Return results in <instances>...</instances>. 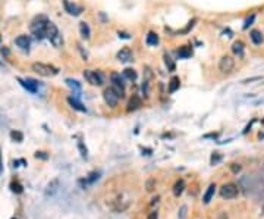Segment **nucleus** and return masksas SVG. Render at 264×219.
I'll return each instance as SVG.
<instances>
[{
  "instance_id": "22",
  "label": "nucleus",
  "mask_w": 264,
  "mask_h": 219,
  "mask_svg": "<svg viewBox=\"0 0 264 219\" xmlns=\"http://www.w3.org/2000/svg\"><path fill=\"white\" fill-rule=\"evenodd\" d=\"M163 59H164V65H166V68H167L169 72H173V71H176V64H175V60L170 58V54L164 53L163 54Z\"/></svg>"
},
{
  "instance_id": "37",
  "label": "nucleus",
  "mask_w": 264,
  "mask_h": 219,
  "mask_svg": "<svg viewBox=\"0 0 264 219\" xmlns=\"http://www.w3.org/2000/svg\"><path fill=\"white\" fill-rule=\"evenodd\" d=\"M187 210H188L187 206H182V207H181V210H179V219L187 218Z\"/></svg>"
},
{
  "instance_id": "32",
  "label": "nucleus",
  "mask_w": 264,
  "mask_h": 219,
  "mask_svg": "<svg viewBox=\"0 0 264 219\" xmlns=\"http://www.w3.org/2000/svg\"><path fill=\"white\" fill-rule=\"evenodd\" d=\"M98 175H100L98 172H91V174L88 175V178H87V182H90V184H91V182H94L96 180H98Z\"/></svg>"
},
{
  "instance_id": "42",
  "label": "nucleus",
  "mask_w": 264,
  "mask_h": 219,
  "mask_svg": "<svg viewBox=\"0 0 264 219\" xmlns=\"http://www.w3.org/2000/svg\"><path fill=\"white\" fill-rule=\"evenodd\" d=\"M255 79H261V77H254V78H248V79H245V81H244V84L252 83V81H255Z\"/></svg>"
},
{
  "instance_id": "43",
  "label": "nucleus",
  "mask_w": 264,
  "mask_h": 219,
  "mask_svg": "<svg viewBox=\"0 0 264 219\" xmlns=\"http://www.w3.org/2000/svg\"><path fill=\"white\" fill-rule=\"evenodd\" d=\"M119 37H122V38H131L129 34H126V33H120V31H119Z\"/></svg>"
},
{
  "instance_id": "26",
  "label": "nucleus",
  "mask_w": 264,
  "mask_h": 219,
  "mask_svg": "<svg viewBox=\"0 0 264 219\" xmlns=\"http://www.w3.org/2000/svg\"><path fill=\"white\" fill-rule=\"evenodd\" d=\"M10 137H12V140L16 143H22L24 141V134L21 131H18V130H15V131L10 132Z\"/></svg>"
},
{
  "instance_id": "11",
  "label": "nucleus",
  "mask_w": 264,
  "mask_h": 219,
  "mask_svg": "<svg viewBox=\"0 0 264 219\" xmlns=\"http://www.w3.org/2000/svg\"><path fill=\"white\" fill-rule=\"evenodd\" d=\"M116 59L119 60V62H131L132 59H134V54H132V50L129 47H123V49H120L117 53H116Z\"/></svg>"
},
{
  "instance_id": "9",
  "label": "nucleus",
  "mask_w": 264,
  "mask_h": 219,
  "mask_svg": "<svg viewBox=\"0 0 264 219\" xmlns=\"http://www.w3.org/2000/svg\"><path fill=\"white\" fill-rule=\"evenodd\" d=\"M239 190H238V187L235 184H225L223 187L220 188V196L223 199H235L236 196H238Z\"/></svg>"
},
{
  "instance_id": "33",
  "label": "nucleus",
  "mask_w": 264,
  "mask_h": 219,
  "mask_svg": "<svg viewBox=\"0 0 264 219\" xmlns=\"http://www.w3.org/2000/svg\"><path fill=\"white\" fill-rule=\"evenodd\" d=\"M54 185H57V181H54L52 185L48 184V187H47V190H46V193L47 194H54L56 191H57V188H54Z\"/></svg>"
},
{
  "instance_id": "18",
  "label": "nucleus",
  "mask_w": 264,
  "mask_h": 219,
  "mask_svg": "<svg viewBox=\"0 0 264 219\" xmlns=\"http://www.w3.org/2000/svg\"><path fill=\"white\" fill-rule=\"evenodd\" d=\"M79 33H81L82 38H85V40H90V37H91V29H90V27H88V24H87L85 21L79 22Z\"/></svg>"
},
{
  "instance_id": "5",
  "label": "nucleus",
  "mask_w": 264,
  "mask_h": 219,
  "mask_svg": "<svg viewBox=\"0 0 264 219\" xmlns=\"http://www.w3.org/2000/svg\"><path fill=\"white\" fill-rule=\"evenodd\" d=\"M125 78L122 77L120 74L117 72H112L110 74V81H112V87L116 90V93L119 94L120 97L125 96V83H123Z\"/></svg>"
},
{
  "instance_id": "39",
  "label": "nucleus",
  "mask_w": 264,
  "mask_h": 219,
  "mask_svg": "<svg viewBox=\"0 0 264 219\" xmlns=\"http://www.w3.org/2000/svg\"><path fill=\"white\" fill-rule=\"evenodd\" d=\"M231 169H232V172H233V174H238V172L241 171V166H239V165H236V163H232V165H231Z\"/></svg>"
},
{
  "instance_id": "40",
  "label": "nucleus",
  "mask_w": 264,
  "mask_h": 219,
  "mask_svg": "<svg viewBox=\"0 0 264 219\" xmlns=\"http://www.w3.org/2000/svg\"><path fill=\"white\" fill-rule=\"evenodd\" d=\"M158 201H160V197H158V196H156L154 199H151V203H150V206H157Z\"/></svg>"
},
{
  "instance_id": "31",
  "label": "nucleus",
  "mask_w": 264,
  "mask_h": 219,
  "mask_svg": "<svg viewBox=\"0 0 264 219\" xmlns=\"http://www.w3.org/2000/svg\"><path fill=\"white\" fill-rule=\"evenodd\" d=\"M195 22H197V19H192V21H189L188 22V25L185 27V28L181 31V34H187V33H189V29H192L194 28V25H195Z\"/></svg>"
},
{
  "instance_id": "19",
  "label": "nucleus",
  "mask_w": 264,
  "mask_h": 219,
  "mask_svg": "<svg viewBox=\"0 0 264 219\" xmlns=\"http://www.w3.org/2000/svg\"><path fill=\"white\" fill-rule=\"evenodd\" d=\"M179 87H181V79L179 77H172L170 78V81H169V87H167V91L170 94H173L175 91H178Z\"/></svg>"
},
{
  "instance_id": "2",
  "label": "nucleus",
  "mask_w": 264,
  "mask_h": 219,
  "mask_svg": "<svg viewBox=\"0 0 264 219\" xmlns=\"http://www.w3.org/2000/svg\"><path fill=\"white\" fill-rule=\"evenodd\" d=\"M46 37H47L48 41L53 44V47L60 49V47L63 46V37H62V34H60L59 28L56 27V24H54V22H52V21H48V24H47Z\"/></svg>"
},
{
  "instance_id": "14",
  "label": "nucleus",
  "mask_w": 264,
  "mask_h": 219,
  "mask_svg": "<svg viewBox=\"0 0 264 219\" xmlns=\"http://www.w3.org/2000/svg\"><path fill=\"white\" fill-rule=\"evenodd\" d=\"M141 106H142V100H141V97L137 96V94H134V96L129 99V102H128V107H126V110H128V112H134V110L139 109Z\"/></svg>"
},
{
  "instance_id": "29",
  "label": "nucleus",
  "mask_w": 264,
  "mask_h": 219,
  "mask_svg": "<svg viewBox=\"0 0 264 219\" xmlns=\"http://www.w3.org/2000/svg\"><path fill=\"white\" fill-rule=\"evenodd\" d=\"M145 188H147V191H154V188H156V180H154V178H150V180L145 182Z\"/></svg>"
},
{
  "instance_id": "10",
  "label": "nucleus",
  "mask_w": 264,
  "mask_h": 219,
  "mask_svg": "<svg viewBox=\"0 0 264 219\" xmlns=\"http://www.w3.org/2000/svg\"><path fill=\"white\" fill-rule=\"evenodd\" d=\"M18 81H19V84L22 85V87L27 90V91L32 93V94H35V93L38 91V87H37V81L35 79H32V78H27V79H22V78H18Z\"/></svg>"
},
{
  "instance_id": "6",
  "label": "nucleus",
  "mask_w": 264,
  "mask_h": 219,
  "mask_svg": "<svg viewBox=\"0 0 264 219\" xmlns=\"http://www.w3.org/2000/svg\"><path fill=\"white\" fill-rule=\"evenodd\" d=\"M103 99H104L106 104L109 107H116L117 103H119L120 96L116 93V90L113 87H107L104 91H103Z\"/></svg>"
},
{
  "instance_id": "17",
  "label": "nucleus",
  "mask_w": 264,
  "mask_h": 219,
  "mask_svg": "<svg viewBox=\"0 0 264 219\" xmlns=\"http://www.w3.org/2000/svg\"><path fill=\"white\" fill-rule=\"evenodd\" d=\"M67 103L71 104V107H73L75 110H78V112H87V107L82 104L78 99L75 97H67Z\"/></svg>"
},
{
  "instance_id": "25",
  "label": "nucleus",
  "mask_w": 264,
  "mask_h": 219,
  "mask_svg": "<svg viewBox=\"0 0 264 219\" xmlns=\"http://www.w3.org/2000/svg\"><path fill=\"white\" fill-rule=\"evenodd\" d=\"M183 188H185V182H183V180H178L176 182H175V185H173V194L176 196V197H179V196L182 194Z\"/></svg>"
},
{
  "instance_id": "34",
  "label": "nucleus",
  "mask_w": 264,
  "mask_h": 219,
  "mask_svg": "<svg viewBox=\"0 0 264 219\" xmlns=\"http://www.w3.org/2000/svg\"><path fill=\"white\" fill-rule=\"evenodd\" d=\"M35 157H37V159H41V160H47L48 155L46 151H37V153H35Z\"/></svg>"
},
{
  "instance_id": "30",
  "label": "nucleus",
  "mask_w": 264,
  "mask_h": 219,
  "mask_svg": "<svg viewBox=\"0 0 264 219\" xmlns=\"http://www.w3.org/2000/svg\"><path fill=\"white\" fill-rule=\"evenodd\" d=\"M78 149H79V151H81L82 157L87 159V157H88V153H87V147L84 146V143H82V141H78Z\"/></svg>"
},
{
  "instance_id": "7",
  "label": "nucleus",
  "mask_w": 264,
  "mask_h": 219,
  "mask_svg": "<svg viewBox=\"0 0 264 219\" xmlns=\"http://www.w3.org/2000/svg\"><path fill=\"white\" fill-rule=\"evenodd\" d=\"M235 68V59L232 58L231 54H225L222 56L219 60V71L222 74H231Z\"/></svg>"
},
{
  "instance_id": "35",
  "label": "nucleus",
  "mask_w": 264,
  "mask_h": 219,
  "mask_svg": "<svg viewBox=\"0 0 264 219\" xmlns=\"http://www.w3.org/2000/svg\"><path fill=\"white\" fill-rule=\"evenodd\" d=\"M10 188H12V191H13V193H22V187H21L19 184H15V182H12V184H10Z\"/></svg>"
},
{
  "instance_id": "41",
  "label": "nucleus",
  "mask_w": 264,
  "mask_h": 219,
  "mask_svg": "<svg viewBox=\"0 0 264 219\" xmlns=\"http://www.w3.org/2000/svg\"><path fill=\"white\" fill-rule=\"evenodd\" d=\"M2 54H3L5 58H7V56L10 54V50L7 49V47H3V49H2Z\"/></svg>"
},
{
  "instance_id": "27",
  "label": "nucleus",
  "mask_w": 264,
  "mask_h": 219,
  "mask_svg": "<svg viewBox=\"0 0 264 219\" xmlns=\"http://www.w3.org/2000/svg\"><path fill=\"white\" fill-rule=\"evenodd\" d=\"M66 84H67V85H69L71 88L77 90V91H79V90H81V84L78 83L77 79H71V78H67V79H66Z\"/></svg>"
},
{
  "instance_id": "8",
  "label": "nucleus",
  "mask_w": 264,
  "mask_h": 219,
  "mask_svg": "<svg viewBox=\"0 0 264 219\" xmlns=\"http://www.w3.org/2000/svg\"><path fill=\"white\" fill-rule=\"evenodd\" d=\"M84 78H85L87 83H90L94 87H100L103 84V77H101L100 72L97 71H92V69H85L84 71Z\"/></svg>"
},
{
  "instance_id": "21",
  "label": "nucleus",
  "mask_w": 264,
  "mask_h": 219,
  "mask_svg": "<svg viewBox=\"0 0 264 219\" xmlns=\"http://www.w3.org/2000/svg\"><path fill=\"white\" fill-rule=\"evenodd\" d=\"M192 56V49L191 46H182L181 49L178 50V58L179 59H188Z\"/></svg>"
},
{
  "instance_id": "38",
  "label": "nucleus",
  "mask_w": 264,
  "mask_h": 219,
  "mask_svg": "<svg viewBox=\"0 0 264 219\" xmlns=\"http://www.w3.org/2000/svg\"><path fill=\"white\" fill-rule=\"evenodd\" d=\"M147 219H158V212H157V210H151Z\"/></svg>"
},
{
  "instance_id": "36",
  "label": "nucleus",
  "mask_w": 264,
  "mask_h": 219,
  "mask_svg": "<svg viewBox=\"0 0 264 219\" xmlns=\"http://www.w3.org/2000/svg\"><path fill=\"white\" fill-rule=\"evenodd\" d=\"M220 160H222V156L220 155L214 153V155L211 156V165H216V163H219Z\"/></svg>"
},
{
  "instance_id": "44",
  "label": "nucleus",
  "mask_w": 264,
  "mask_h": 219,
  "mask_svg": "<svg viewBox=\"0 0 264 219\" xmlns=\"http://www.w3.org/2000/svg\"><path fill=\"white\" fill-rule=\"evenodd\" d=\"M3 174V162H2V150H0V175Z\"/></svg>"
},
{
  "instance_id": "13",
  "label": "nucleus",
  "mask_w": 264,
  "mask_h": 219,
  "mask_svg": "<svg viewBox=\"0 0 264 219\" xmlns=\"http://www.w3.org/2000/svg\"><path fill=\"white\" fill-rule=\"evenodd\" d=\"M63 6H65V10H66L69 15H73V16H77L82 12V8L77 6L75 3L72 2H69V0H63Z\"/></svg>"
},
{
  "instance_id": "15",
  "label": "nucleus",
  "mask_w": 264,
  "mask_h": 219,
  "mask_svg": "<svg viewBox=\"0 0 264 219\" xmlns=\"http://www.w3.org/2000/svg\"><path fill=\"white\" fill-rule=\"evenodd\" d=\"M250 38H251V41H252L255 46H260V44H263V41H264V35H263V33H261L260 29H251V31H250Z\"/></svg>"
},
{
  "instance_id": "28",
  "label": "nucleus",
  "mask_w": 264,
  "mask_h": 219,
  "mask_svg": "<svg viewBox=\"0 0 264 219\" xmlns=\"http://www.w3.org/2000/svg\"><path fill=\"white\" fill-rule=\"evenodd\" d=\"M254 21H255V15H251V16H248V18L245 19L244 27H242V28H244V29H248V28L251 27V25L254 24Z\"/></svg>"
},
{
  "instance_id": "24",
  "label": "nucleus",
  "mask_w": 264,
  "mask_h": 219,
  "mask_svg": "<svg viewBox=\"0 0 264 219\" xmlns=\"http://www.w3.org/2000/svg\"><path fill=\"white\" fill-rule=\"evenodd\" d=\"M158 41H160L158 35L156 34V33H153V31H150L148 34H147V37H145V43H147V46H157Z\"/></svg>"
},
{
  "instance_id": "20",
  "label": "nucleus",
  "mask_w": 264,
  "mask_h": 219,
  "mask_svg": "<svg viewBox=\"0 0 264 219\" xmlns=\"http://www.w3.org/2000/svg\"><path fill=\"white\" fill-rule=\"evenodd\" d=\"M214 193H216V185L211 184L208 188H207V191L204 193V196H202V201L206 203V205H208L211 201V199H213V196H214Z\"/></svg>"
},
{
  "instance_id": "16",
  "label": "nucleus",
  "mask_w": 264,
  "mask_h": 219,
  "mask_svg": "<svg viewBox=\"0 0 264 219\" xmlns=\"http://www.w3.org/2000/svg\"><path fill=\"white\" fill-rule=\"evenodd\" d=\"M244 52H245V44L242 43L241 40H238V41H235V43L232 44V53L235 54V56L242 58V56H244Z\"/></svg>"
},
{
  "instance_id": "12",
  "label": "nucleus",
  "mask_w": 264,
  "mask_h": 219,
  "mask_svg": "<svg viewBox=\"0 0 264 219\" xmlns=\"http://www.w3.org/2000/svg\"><path fill=\"white\" fill-rule=\"evenodd\" d=\"M15 44H16L19 49H22V50H28L29 46H31V38H29L28 35H25V34L18 35V37L15 38Z\"/></svg>"
},
{
  "instance_id": "4",
  "label": "nucleus",
  "mask_w": 264,
  "mask_h": 219,
  "mask_svg": "<svg viewBox=\"0 0 264 219\" xmlns=\"http://www.w3.org/2000/svg\"><path fill=\"white\" fill-rule=\"evenodd\" d=\"M154 79V72L150 66H144V74H142V84H141V90H142V96L145 99L150 96V88L151 83Z\"/></svg>"
},
{
  "instance_id": "45",
  "label": "nucleus",
  "mask_w": 264,
  "mask_h": 219,
  "mask_svg": "<svg viewBox=\"0 0 264 219\" xmlns=\"http://www.w3.org/2000/svg\"><path fill=\"white\" fill-rule=\"evenodd\" d=\"M261 137H264V135H260V138H261Z\"/></svg>"
},
{
  "instance_id": "23",
  "label": "nucleus",
  "mask_w": 264,
  "mask_h": 219,
  "mask_svg": "<svg viewBox=\"0 0 264 219\" xmlns=\"http://www.w3.org/2000/svg\"><path fill=\"white\" fill-rule=\"evenodd\" d=\"M122 77L125 78V79H128V81H135V79H137V77H138V74H137V71H135V69L126 68V69H123Z\"/></svg>"
},
{
  "instance_id": "3",
  "label": "nucleus",
  "mask_w": 264,
  "mask_h": 219,
  "mask_svg": "<svg viewBox=\"0 0 264 219\" xmlns=\"http://www.w3.org/2000/svg\"><path fill=\"white\" fill-rule=\"evenodd\" d=\"M31 69H32L35 74H38L41 77H54L57 75L59 69L54 68L53 65H48V64H43V62H34L31 65Z\"/></svg>"
},
{
  "instance_id": "46",
  "label": "nucleus",
  "mask_w": 264,
  "mask_h": 219,
  "mask_svg": "<svg viewBox=\"0 0 264 219\" xmlns=\"http://www.w3.org/2000/svg\"><path fill=\"white\" fill-rule=\"evenodd\" d=\"M0 41H2V37H0Z\"/></svg>"
},
{
  "instance_id": "1",
  "label": "nucleus",
  "mask_w": 264,
  "mask_h": 219,
  "mask_svg": "<svg viewBox=\"0 0 264 219\" xmlns=\"http://www.w3.org/2000/svg\"><path fill=\"white\" fill-rule=\"evenodd\" d=\"M47 24H48V18L44 16V15H38L35 16L31 24H29V29L34 34V37L37 40H41L46 37V29H47Z\"/></svg>"
}]
</instances>
